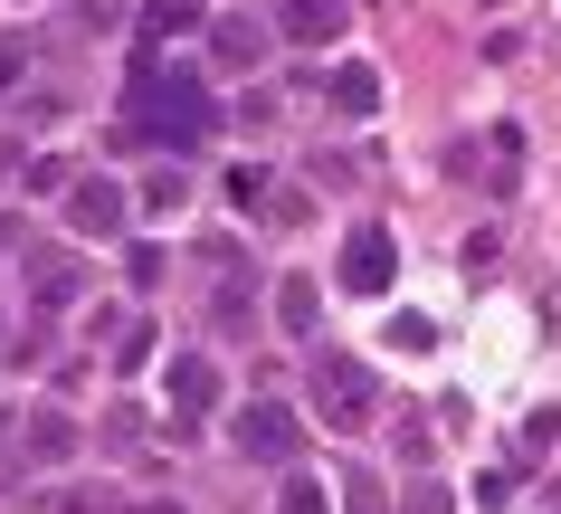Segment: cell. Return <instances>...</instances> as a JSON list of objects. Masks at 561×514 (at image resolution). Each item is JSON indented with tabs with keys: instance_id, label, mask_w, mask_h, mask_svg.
<instances>
[{
	"instance_id": "cell-12",
	"label": "cell",
	"mask_w": 561,
	"mask_h": 514,
	"mask_svg": "<svg viewBox=\"0 0 561 514\" xmlns=\"http://www.w3.org/2000/svg\"><path fill=\"white\" fill-rule=\"evenodd\" d=\"M314 315H324V296H314L305 276H286V286H276V324H286V333H314Z\"/></svg>"
},
{
	"instance_id": "cell-10",
	"label": "cell",
	"mask_w": 561,
	"mask_h": 514,
	"mask_svg": "<svg viewBox=\"0 0 561 514\" xmlns=\"http://www.w3.org/2000/svg\"><path fill=\"white\" fill-rule=\"evenodd\" d=\"M77 286H87V276H77L67 248H30V296L38 305H77Z\"/></svg>"
},
{
	"instance_id": "cell-23",
	"label": "cell",
	"mask_w": 561,
	"mask_h": 514,
	"mask_svg": "<svg viewBox=\"0 0 561 514\" xmlns=\"http://www.w3.org/2000/svg\"><path fill=\"white\" fill-rule=\"evenodd\" d=\"M0 87H30V38H0Z\"/></svg>"
},
{
	"instance_id": "cell-2",
	"label": "cell",
	"mask_w": 561,
	"mask_h": 514,
	"mask_svg": "<svg viewBox=\"0 0 561 514\" xmlns=\"http://www.w3.org/2000/svg\"><path fill=\"white\" fill-rule=\"evenodd\" d=\"M305 391H314L324 429H343V438H362V429H371V410H381V391H371L362 353H314V363H305Z\"/></svg>"
},
{
	"instance_id": "cell-18",
	"label": "cell",
	"mask_w": 561,
	"mask_h": 514,
	"mask_svg": "<svg viewBox=\"0 0 561 514\" xmlns=\"http://www.w3.org/2000/svg\"><path fill=\"white\" fill-rule=\"evenodd\" d=\"M276 514H333V495L314 477H296V467H286V495H276Z\"/></svg>"
},
{
	"instance_id": "cell-27",
	"label": "cell",
	"mask_w": 561,
	"mask_h": 514,
	"mask_svg": "<svg viewBox=\"0 0 561 514\" xmlns=\"http://www.w3.org/2000/svg\"><path fill=\"white\" fill-rule=\"evenodd\" d=\"M134 514H181V505H172V495H152V505H134Z\"/></svg>"
},
{
	"instance_id": "cell-1",
	"label": "cell",
	"mask_w": 561,
	"mask_h": 514,
	"mask_svg": "<svg viewBox=\"0 0 561 514\" xmlns=\"http://www.w3.org/2000/svg\"><path fill=\"white\" fill-rule=\"evenodd\" d=\"M201 134H219V95H209V77H201L191 58H172V48H134V77H124V134H115V152H144V144L191 152Z\"/></svg>"
},
{
	"instance_id": "cell-14",
	"label": "cell",
	"mask_w": 561,
	"mask_h": 514,
	"mask_svg": "<svg viewBox=\"0 0 561 514\" xmlns=\"http://www.w3.org/2000/svg\"><path fill=\"white\" fill-rule=\"evenodd\" d=\"M152 353H162V333H152V315H134V324L115 333V372H144Z\"/></svg>"
},
{
	"instance_id": "cell-9",
	"label": "cell",
	"mask_w": 561,
	"mask_h": 514,
	"mask_svg": "<svg viewBox=\"0 0 561 514\" xmlns=\"http://www.w3.org/2000/svg\"><path fill=\"white\" fill-rule=\"evenodd\" d=\"M77 438H87V429L67 420L58 400H38V410H30V438H20V457H30V467H67V457H77Z\"/></svg>"
},
{
	"instance_id": "cell-7",
	"label": "cell",
	"mask_w": 561,
	"mask_h": 514,
	"mask_svg": "<svg viewBox=\"0 0 561 514\" xmlns=\"http://www.w3.org/2000/svg\"><path fill=\"white\" fill-rule=\"evenodd\" d=\"M276 30H286V48H333V38L353 30V0H286Z\"/></svg>"
},
{
	"instance_id": "cell-3",
	"label": "cell",
	"mask_w": 561,
	"mask_h": 514,
	"mask_svg": "<svg viewBox=\"0 0 561 514\" xmlns=\"http://www.w3.org/2000/svg\"><path fill=\"white\" fill-rule=\"evenodd\" d=\"M229 438H238V457H257V467H296V448H305V429H296L286 400H248Z\"/></svg>"
},
{
	"instance_id": "cell-13",
	"label": "cell",
	"mask_w": 561,
	"mask_h": 514,
	"mask_svg": "<svg viewBox=\"0 0 561 514\" xmlns=\"http://www.w3.org/2000/svg\"><path fill=\"white\" fill-rule=\"evenodd\" d=\"M209 324L229 333V343H238L248 324H257V305H248V276H229V286H219V305H209Z\"/></svg>"
},
{
	"instance_id": "cell-15",
	"label": "cell",
	"mask_w": 561,
	"mask_h": 514,
	"mask_svg": "<svg viewBox=\"0 0 561 514\" xmlns=\"http://www.w3.org/2000/svg\"><path fill=\"white\" fill-rule=\"evenodd\" d=\"M48 514H115V495L87 486V477H67V486H48Z\"/></svg>"
},
{
	"instance_id": "cell-24",
	"label": "cell",
	"mask_w": 561,
	"mask_h": 514,
	"mask_svg": "<svg viewBox=\"0 0 561 514\" xmlns=\"http://www.w3.org/2000/svg\"><path fill=\"white\" fill-rule=\"evenodd\" d=\"M162 276V248H124V286H152Z\"/></svg>"
},
{
	"instance_id": "cell-22",
	"label": "cell",
	"mask_w": 561,
	"mask_h": 514,
	"mask_svg": "<svg viewBox=\"0 0 561 514\" xmlns=\"http://www.w3.org/2000/svg\"><path fill=\"white\" fill-rule=\"evenodd\" d=\"M134 438H144V410H134V400H115V420H105V448H134Z\"/></svg>"
},
{
	"instance_id": "cell-26",
	"label": "cell",
	"mask_w": 561,
	"mask_h": 514,
	"mask_svg": "<svg viewBox=\"0 0 561 514\" xmlns=\"http://www.w3.org/2000/svg\"><path fill=\"white\" fill-rule=\"evenodd\" d=\"M181 191H191L181 172H152V182H144V201H152V210H181Z\"/></svg>"
},
{
	"instance_id": "cell-4",
	"label": "cell",
	"mask_w": 561,
	"mask_h": 514,
	"mask_svg": "<svg viewBox=\"0 0 561 514\" xmlns=\"http://www.w3.org/2000/svg\"><path fill=\"white\" fill-rule=\"evenodd\" d=\"M390 276H400V239H390L381 219H362L353 239H343V286H353V296H381Z\"/></svg>"
},
{
	"instance_id": "cell-21",
	"label": "cell",
	"mask_w": 561,
	"mask_h": 514,
	"mask_svg": "<svg viewBox=\"0 0 561 514\" xmlns=\"http://www.w3.org/2000/svg\"><path fill=\"white\" fill-rule=\"evenodd\" d=\"M201 267H219V276H248V248H238V239H201Z\"/></svg>"
},
{
	"instance_id": "cell-5",
	"label": "cell",
	"mask_w": 561,
	"mask_h": 514,
	"mask_svg": "<svg viewBox=\"0 0 561 514\" xmlns=\"http://www.w3.org/2000/svg\"><path fill=\"white\" fill-rule=\"evenodd\" d=\"M162 400H172V429H201L209 400H219V363L209 353H172V372H162Z\"/></svg>"
},
{
	"instance_id": "cell-19",
	"label": "cell",
	"mask_w": 561,
	"mask_h": 514,
	"mask_svg": "<svg viewBox=\"0 0 561 514\" xmlns=\"http://www.w3.org/2000/svg\"><path fill=\"white\" fill-rule=\"evenodd\" d=\"M400 514H457V495H447V477H419L410 495H400Z\"/></svg>"
},
{
	"instance_id": "cell-11",
	"label": "cell",
	"mask_w": 561,
	"mask_h": 514,
	"mask_svg": "<svg viewBox=\"0 0 561 514\" xmlns=\"http://www.w3.org/2000/svg\"><path fill=\"white\" fill-rule=\"evenodd\" d=\"M333 105H343V115H381V77H371V67H343V77H333Z\"/></svg>"
},
{
	"instance_id": "cell-8",
	"label": "cell",
	"mask_w": 561,
	"mask_h": 514,
	"mask_svg": "<svg viewBox=\"0 0 561 514\" xmlns=\"http://www.w3.org/2000/svg\"><path fill=\"white\" fill-rule=\"evenodd\" d=\"M201 48H209V67H229V77H248V67L266 58V30H257V20H238V10H219Z\"/></svg>"
},
{
	"instance_id": "cell-25",
	"label": "cell",
	"mask_w": 561,
	"mask_h": 514,
	"mask_svg": "<svg viewBox=\"0 0 561 514\" xmlns=\"http://www.w3.org/2000/svg\"><path fill=\"white\" fill-rule=\"evenodd\" d=\"M514 477H524V467H495V477H476V505H514Z\"/></svg>"
},
{
	"instance_id": "cell-17",
	"label": "cell",
	"mask_w": 561,
	"mask_h": 514,
	"mask_svg": "<svg viewBox=\"0 0 561 514\" xmlns=\"http://www.w3.org/2000/svg\"><path fill=\"white\" fill-rule=\"evenodd\" d=\"M343 514H400V505H390V486L371 477V467H353V477H343Z\"/></svg>"
},
{
	"instance_id": "cell-16",
	"label": "cell",
	"mask_w": 561,
	"mask_h": 514,
	"mask_svg": "<svg viewBox=\"0 0 561 514\" xmlns=\"http://www.w3.org/2000/svg\"><path fill=\"white\" fill-rule=\"evenodd\" d=\"M552 438H561V410H533V420H524V448H514V467L533 477V467L552 457Z\"/></svg>"
},
{
	"instance_id": "cell-20",
	"label": "cell",
	"mask_w": 561,
	"mask_h": 514,
	"mask_svg": "<svg viewBox=\"0 0 561 514\" xmlns=\"http://www.w3.org/2000/svg\"><path fill=\"white\" fill-rule=\"evenodd\" d=\"M390 343H400V353H428V343H438V324H428V315H390Z\"/></svg>"
},
{
	"instance_id": "cell-6",
	"label": "cell",
	"mask_w": 561,
	"mask_h": 514,
	"mask_svg": "<svg viewBox=\"0 0 561 514\" xmlns=\"http://www.w3.org/2000/svg\"><path fill=\"white\" fill-rule=\"evenodd\" d=\"M67 229L77 239H124V182H105V172L67 182Z\"/></svg>"
}]
</instances>
